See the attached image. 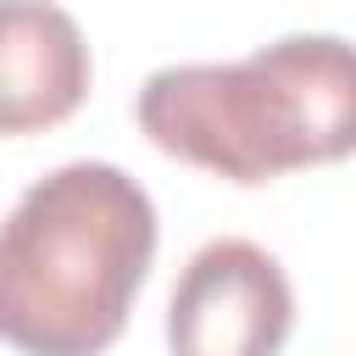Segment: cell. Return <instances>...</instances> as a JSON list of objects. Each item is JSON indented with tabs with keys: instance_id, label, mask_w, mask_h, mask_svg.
<instances>
[{
	"instance_id": "6da1fadb",
	"label": "cell",
	"mask_w": 356,
	"mask_h": 356,
	"mask_svg": "<svg viewBox=\"0 0 356 356\" xmlns=\"http://www.w3.org/2000/svg\"><path fill=\"white\" fill-rule=\"evenodd\" d=\"M139 134L228 184H273L356 156V44L289 33L239 61L156 67L134 100Z\"/></svg>"
},
{
	"instance_id": "7a4b0ae2",
	"label": "cell",
	"mask_w": 356,
	"mask_h": 356,
	"mask_svg": "<svg viewBox=\"0 0 356 356\" xmlns=\"http://www.w3.org/2000/svg\"><path fill=\"white\" fill-rule=\"evenodd\" d=\"M156 261V206L111 161H67L0 222V345L106 356Z\"/></svg>"
},
{
	"instance_id": "3957f363",
	"label": "cell",
	"mask_w": 356,
	"mask_h": 356,
	"mask_svg": "<svg viewBox=\"0 0 356 356\" xmlns=\"http://www.w3.org/2000/svg\"><path fill=\"white\" fill-rule=\"evenodd\" d=\"M295 328V289L273 250L250 239L200 245L167 300L172 356H278Z\"/></svg>"
},
{
	"instance_id": "277c9868",
	"label": "cell",
	"mask_w": 356,
	"mask_h": 356,
	"mask_svg": "<svg viewBox=\"0 0 356 356\" xmlns=\"http://www.w3.org/2000/svg\"><path fill=\"white\" fill-rule=\"evenodd\" d=\"M89 39L56 0H0V134H44L89 95Z\"/></svg>"
}]
</instances>
